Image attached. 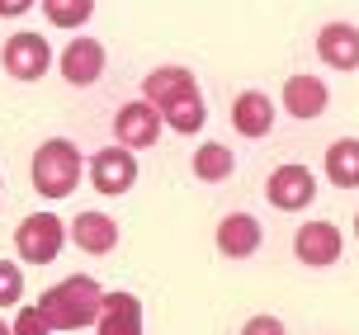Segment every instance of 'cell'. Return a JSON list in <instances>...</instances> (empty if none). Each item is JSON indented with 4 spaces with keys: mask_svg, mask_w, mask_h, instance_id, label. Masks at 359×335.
<instances>
[{
    "mask_svg": "<svg viewBox=\"0 0 359 335\" xmlns=\"http://www.w3.org/2000/svg\"><path fill=\"white\" fill-rule=\"evenodd\" d=\"M317 194V179L307 165H274L265 179V198L274 203L279 212H303Z\"/></svg>",
    "mask_w": 359,
    "mask_h": 335,
    "instance_id": "cell-5",
    "label": "cell"
},
{
    "mask_svg": "<svg viewBox=\"0 0 359 335\" xmlns=\"http://www.w3.org/2000/svg\"><path fill=\"white\" fill-rule=\"evenodd\" d=\"M232 128L241 137H265L274 128V100L260 95V90H241L232 100Z\"/></svg>",
    "mask_w": 359,
    "mask_h": 335,
    "instance_id": "cell-15",
    "label": "cell"
},
{
    "mask_svg": "<svg viewBox=\"0 0 359 335\" xmlns=\"http://www.w3.org/2000/svg\"><path fill=\"white\" fill-rule=\"evenodd\" d=\"M114 137L123 151H137V146H151V142L161 137V114L147 104V100H133L114 114Z\"/></svg>",
    "mask_w": 359,
    "mask_h": 335,
    "instance_id": "cell-9",
    "label": "cell"
},
{
    "mask_svg": "<svg viewBox=\"0 0 359 335\" xmlns=\"http://www.w3.org/2000/svg\"><path fill=\"white\" fill-rule=\"evenodd\" d=\"M326 100H331L326 81L307 76V71H298V76H288V81H284V109L293 114V118H322Z\"/></svg>",
    "mask_w": 359,
    "mask_h": 335,
    "instance_id": "cell-14",
    "label": "cell"
},
{
    "mask_svg": "<svg viewBox=\"0 0 359 335\" xmlns=\"http://www.w3.org/2000/svg\"><path fill=\"white\" fill-rule=\"evenodd\" d=\"M24 298V274L15 260H0V307H19Z\"/></svg>",
    "mask_w": 359,
    "mask_h": 335,
    "instance_id": "cell-20",
    "label": "cell"
},
{
    "mask_svg": "<svg viewBox=\"0 0 359 335\" xmlns=\"http://www.w3.org/2000/svg\"><path fill=\"white\" fill-rule=\"evenodd\" d=\"M29 10H34L29 0H15V5H0V15H29Z\"/></svg>",
    "mask_w": 359,
    "mask_h": 335,
    "instance_id": "cell-23",
    "label": "cell"
},
{
    "mask_svg": "<svg viewBox=\"0 0 359 335\" xmlns=\"http://www.w3.org/2000/svg\"><path fill=\"white\" fill-rule=\"evenodd\" d=\"M0 335H10V326H5V321H0Z\"/></svg>",
    "mask_w": 359,
    "mask_h": 335,
    "instance_id": "cell-25",
    "label": "cell"
},
{
    "mask_svg": "<svg viewBox=\"0 0 359 335\" xmlns=\"http://www.w3.org/2000/svg\"><path fill=\"white\" fill-rule=\"evenodd\" d=\"M0 62H5V71L15 81H38V76H48V67H53V48H48L43 34H10Z\"/></svg>",
    "mask_w": 359,
    "mask_h": 335,
    "instance_id": "cell-7",
    "label": "cell"
},
{
    "mask_svg": "<svg viewBox=\"0 0 359 335\" xmlns=\"http://www.w3.org/2000/svg\"><path fill=\"white\" fill-rule=\"evenodd\" d=\"M72 241L86 255H109L118 246V222L109 212H81V217H72Z\"/></svg>",
    "mask_w": 359,
    "mask_h": 335,
    "instance_id": "cell-16",
    "label": "cell"
},
{
    "mask_svg": "<svg viewBox=\"0 0 359 335\" xmlns=\"http://www.w3.org/2000/svg\"><path fill=\"white\" fill-rule=\"evenodd\" d=\"M81 146L67 137H53V142H43L34 151V165H29V175H34V189L43 198H67L81 184Z\"/></svg>",
    "mask_w": 359,
    "mask_h": 335,
    "instance_id": "cell-3",
    "label": "cell"
},
{
    "mask_svg": "<svg viewBox=\"0 0 359 335\" xmlns=\"http://www.w3.org/2000/svg\"><path fill=\"white\" fill-rule=\"evenodd\" d=\"M100 302H104V288L90 274H72V279H62L57 288L43 293L38 312L48 321V331H81V326H95Z\"/></svg>",
    "mask_w": 359,
    "mask_h": 335,
    "instance_id": "cell-2",
    "label": "cell"
},
{
    "mask_svg": "<svg viewBox=\"0 0 359 335\" xmlns=\"http://www.w3.org/2000/svg\"><path fill=\"white\" fill-rule=\"evenodd\" d=\"M317 57L336 71H359V29L355 24H326L317 34Z\"/></svg>",
    "mask_w": 359,
    "mask_h": 335,
    "instance_id": "cell-11",
    "label": "cell"
},
{
    "mask_svg": "<svg viewBox=\"0 0 359 335\" xmlns=\"http://www.w3.org/2000/svg\"><path fill=\"white\" fill-rule=\"evenodd\" d=\"M90 15H95L90 0H48V19H53L57 29H81Z\"/></svg>",
    "mask_w": 359,
    "mask_h": 335,
    "instance_id": "cell-19",
    "label": "cell"
},
{
    "mask_svg": "<svg viewBox=\"0 0 359 335\" xmlns=\"http://www.w3.org/2000/svg\"><path fill=\"white\" fill-rule=\"evenodd\" d=\"M62 246H67V222L53 217V212H29L15 231V250H19V260H29V265L57 260Z\"/></svg>",
    "mask_w": 359,
    "mask_h": 335,
    "instance_id": "cell-4",
    "label": "cell"
},
{
    "mask_svg": "<svg viewBox=\"0 0 359 335\" xmlns=\"http://www.w3.org/2000/svg\"><path fill=\"white\" fill-rule=\"evenodd\" d=\"M355 241H359V212H355Z\"/></svg>",
    "mask_w": 359,
    "mask_h": 335,
    "instance_id": "cell-24",
    "label": "cell"
},
{
    "mask_svg": "<svg viewBox=\"0 0 359 335\" xmlns=\"http://www.w3.org/2000/svg\"><path fill=\"white\" fill-rule=\"evenodd\" d=\"M142 95H147V104L161 114V123L175 128V132H184V137L198 132L203 118H208L194 71H184V67H156V71H147Z\"/></svg>",
    "mask_w": 359,
    "mask_h": 335,
    "instance_id": "cell-1",
    "label": "cell"
},
{
    "mask_svg": "<svg viewBox=\"0 0 359 335\" xmlns=\"http://www.w3.org/2000/svg\"><path fill=\"white\" fill-rule=\"evenodd\" d=\"M57 67H62V76H67L72 86H95V81L104 76V48H100L95 38H72L67 53L57 57Z\"/></svg>",
    "mask_w": 359,
    "mask_h": 335,
    "instance_id": "cell-10",
    "label": "cell"
},
{
    "mask_svg": "<svg viewBox=\"0 0 359 335\" xmlns=\"http://www.w3.org/2000/svg\"><path fill=\"white\" fill-rule=\"evenodd\" d=\"M10 335H48V321H43V312L38 307H19L15 326H10Z\"/></svg>",
    "mask_w": 359,
    "mask_h": 335,
    "instance_id": "cell-21",
    "label": "cell"
},
{
    "mask_svg": "<svg viewBox=\"0 0 359 335\" xmlns=\"http://www.w3.org/2000/svg\"><path fill=\"white\" fill-rule=\"evenodd\" d=\"M189 165H194V175L203 184H217V179H227L236 170V156H232V146H222V142H203Z\"/></svg>",
    "mask_w": 359,
    "mask_h": 335,
    "instance_id": "cell-18",
    "label": "cell"
},
{
    "mask_svg": "<svg viewBox=\"0 0 359 335\" xmlns=\"http://www.w3.org/2000/svg\"><path fill=\"white\" fill-rule=\"evenodd\" d=\"M341 246H345V236L336 222H303L298 227V236H293V250H298V260L312 269H326V265H336L341 260Z\"/></svg>",
    "mask_w": 359,
    "mask_h": 335,
    "instance_id": "cell-8",
    "label": "cell"
},
{
    "mask_svg": "<svg viewBox=\"0 0 359 335\" xmlns=\"http://www.w3.org/2000/svg\"><path fill=\"white\" fill-rule=\"evenodd\" d=\"M95 331L100 335H142V302L133 293H104Z\"/></svg>",
    "mask_w": 359,
    "mask_h": 335,
    "instance_id": "cell-13",
    "label": "cell"
},
{
    "mask_svg": "<svg viewBox=\"0 0 359 335\" xmlns=\"http://www.w3.org/2000/svg\"><path fill=\"white\" fill-rule=\"evenodd\" d=\"M241 335H284V321L279 317H251L241 326Z\"/></svg>",
    "mask_w": 359,
    "mask_h": 335,
    "instance_id": "cell-22",
    "label": "cell"
},
{
    "mask_svg": "<svg viewBox=\"0 0 359 335\" xmlns=\"http://www.w3.org/2000/svg\"><path fill=\"white\" fill-rule=\"evenodd\" d=\"M217 250L227 260H251L255 250H260V222H255L251 212H227L217 222Z\"/></svg>",
    "mask_w": 359,
    "mask_h": 335,
    "instance_id": "cell-12",
    "label": "cell"
},
{
    "mask_svg": "<svg viewBox=\"0 0 359 335\" xmlns=\"http://www.w3.org/2000/svg\"><path fill=\"white\" fill-rule=\"evenodd\" d=\"M326 179L341 189H359V137H336L326 146Z\"/></svg>",
    "mask_w": 359,
    "mask_h": 335,
    "instance_id": "cell-17",
    "label": "cell"
},
{
    "mask_svg": "<svg viewBox=\"0 0 359 335\" xmlns=\"http://www.w3.org/2000/svg\"><path fill=\"white\" fill-rule=\"evenodd\" d=\"M90 184H95L100 194H109V198L128 194V189L137 184V156L123 151V146H104V151H95V156H90Z\"/></svg>",
    "mask_w": 359,
    "mask_h": 335,
    "instance_id": "cell-6",
    "label": "cell"
}]
</instances>
